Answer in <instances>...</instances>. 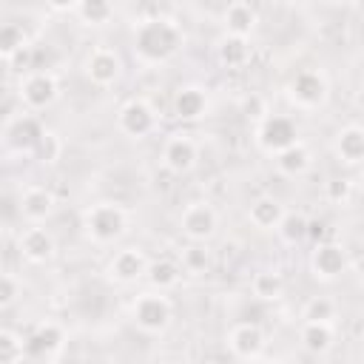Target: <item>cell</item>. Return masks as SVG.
<instances>
[{
  "mask_svg": "<svg viewBox=\"0 0 364 364\" xmlns=\"http://www.w3.org/2000/svg\"><path fill=\"white\" fill-rule=\"evenodd\" d=\"M60 97V82L51 71H26L17 82V100L20 105H26L28 111H43L48 105H54Z\"/></svg>",
  "mask_w": 364,
  "mask_h": 364,
  "instance_id": "277c9868",
  "label": "cell"
},
{
  "mask_svg": "<svg viewBox=\"0 0 364 364\" xmlns=\"http://www.w3.org/2000/svg\"><path fill=\"white\" fill-rule=\"evenodd\" d=\"M43 131H46V128L40 125L37 117H31V114H20V117L6 119L3 139H6V145L14 148V151H31V148L37 145V139H40Z\"/></svg>",
  "mask_w": 364,
  "mask_h": 364,
  "instance_id": "e0dca14e",
  "label": "cell"
},
{
  "mask_svg": "<svg viewBox=\"0 0 364 364\" xmlns=\"http://www.w3.org/2000/svg\"><path fill=\"white\" fill-rule=\"evenodd\" d=\"M350 259L338 242H318L310 253V273L318 282H336L347 273Z\"/></svg>",
  "mask_w": 364,
  "mask_h": 364,
  "instance_id": "52a82bcc",
  "label": "cell"
},
{
  "mask_svg": "<svg viewBox=\"0 0 364 364\" xmlns=\"http://www.w3.org/2000/svg\"><path fill=\"white\" fill-rule=\"evenodd\" d=\"M148 264L151 262H148L145 250H139V247H122V250H117L108 259L105 273L117 284H134V282H139L148 273Z\"/></svg>",
  "mask_w": 364,
  "mask_h": 364,
  "instance_id": "8fae6325",
  "label": "cell"
},
{
  "mask_svg": "<svg viewBox=\"0 0 364 364\" xmlns=\"http://www.w3.org/2000/svg\"><path fill=\"white\" fill-rule=\"evenodd\" d=\"M222 23H225V31H228V34L250 37V34H253V28H256V23H259V14H256V9H253L250 3L236 0V3H230V6L225 9Z\"/></svg>",
  "mask_w": 364,
  "mask_h": 364,
  "instance_id": "cb8c5ba5",
  "label": "cell"
},
{
  "mask_svg": "<svg viewBox=\"0 0 364 364\" xmlns=\"http://www.w3.org/2000/svg\"><path fill=\"white\" fill-rule=\"evenodd\" d=\"M173 318V304L165 296V290H145L131 301V321L142 330V333H165L168 324Z\"/></svg>",
  "mask_w": 364,
  "mask_h": 364,
  "instance_id": "3957f363",
  "label": "cell"
},
{
  "mask_svg": "<svg viewBox=\"0 0 364 364\" xmlns=\"http://www.w3.org/2000/svg\"><path fill=\"white\" fill-rule=\"evenodd\" d=\"M327 3H341V0H327Z\"/></svg>",
  "mask_w": 364,
  "mask_h": 364,
  "instance_id": "7bdbcfd3",
  "label": "cell"
},
{
  "mask_svg": "<svg viewBox=\"0 0 364 364\" xmlns=\"http://www.w3.org/2000/svg\"><path fill=\"white\" fill-rule=\"evenodd\" d=\"M336 313L338 307L330 296H310L301 307V318H310V321H333Z\"/></svg>",
  "mask_w": 364,
  "mask_h": 364,
  "instance_id": "1f68e13d",
  "label": "cell"
},
{
  "mask_svg": "<svg viewBox=\"0 0 364 364\" xmlns=\"http://www.w3.org/2000/svg\"><path fill=\"white\" fill-rule=\"evenodd\" d=\"M205 242H193L191 247H185L182 250V270L185 273H205L208 267H210V253H208V247H202Z\"/></svg>",
  "mask_w": 364,
  "mask_h": 364,
  "instance_id": "836d02e7",
  "label": "cell"
},
{
  "mask_svg": "<svg viewBox=\"0 0 364 364\" xmlns=\"http://www.w3.org/2000/svg\"><path fill=\"white\" fill-rule=\"evenodd\" d=\"M46 6L54 11H77L80 0H46Z\"/></svg>",
  "mask_w": 364,
  "mask_h": 364,
  "instance_id": "74e56055",
  "label": "cell"
},
{
  "mask_svg": "<svg viewBox=\"0 0 364 364\" xmlns=\"http://www.w3.org/2000/svg\"><path fill=\"white\" fill-rule=\"evenodd\" d=\"M31 154H34L37 162H43V165H54V162L63 156V136H60L57 131L46 128V131L40 134L37 145L31 148Z\"/></svg>",
  "mask_w": 364,
  "mask_h": 364,
  "instance_id": "83f0119b",
  "label": "cell"
},
{
  "mask_svg": "<svg viewBox=\"0 0 364 364\" xmlns=\"http://www.w3.org/2000/svg\"><path fill=\"white\" fill-rule=\"evenodd\" d=\"M250 293L259 301H279L284 296V279L279 270H259L250 279Z\"/></svg>",
  "mask_w": 364,
  "mask_h": 364,
  "instance_id": "d4e9b609",
  "label": "cell"
},
{
  "mask_svg": "<svg viewBox=\"0 0 364 364\" xmlns=\"http://www.w3.org/2000/svg\"><path fill=\"white\" fill-rule=\"evenodd\" d=\"M145 279H148L151 287H156V290H171V287H176L179 279H182V264H176L173 259H156V262L148 264Z\"/></svg>",
  "mask_w": 364,
  "mask_h": 364,
  "instance_id": "484cf974",
  "label": "cell"
},
{
  "mask_svg": "<svg viewBox=\"0 0 364 364\" xmlns=\"http://www.w3.org/2000/svg\"><path fill=\"white\" fill-rule=\"evenodd\" d=\"M355 188L364 193V168H361V173H358V179H355Z\"/></svg>",
  "mask_w": 364,
  "mask_h": 364,
  "instance_id": "60d3db41",
  "label": "cell"
},
{
  "mask_svg": "<svg viewBox=\"0 0 364 364\" xmlns=\"http://www.w3.org/2000/svg\"><path fill=\"white\" fill-rule=\"evenodd\" d=\"M284 216V205L276 196H256L247 205V222L256 230H276Z\"/></svg>",
  "mask_w": 364,
  "mask_h": 364,
  "instance_id": "44dd1931",
  "label": "cell"
},
{
  "mask_svg": "<svg viewBox=\"0 0 364 364\" xmlns=\"http://www.w3.org/2000/svg\"><path fill=\"white\" fill-rule=\"evenodd\" d=\"M199 159V145L191 134H171L162 145V165L171 173H188Z\"/></svg>",
  "mask_w": 364,
  "mask_h": 364,
  "instance_id": "9a60e30c",
  "label": "cell"
},
{
  "mask_svg": "<svg viewBox=\"0 0 364 364\" xmlns=\"http://www.w3.org/2000/svg\"><path fill=\"white\" fill-rule=\"evenodd\" d=\"M287 97L301 111L321 108L327 102V80H324V74L321 71H299L287 85Z\"/></svg>",
  "mask_w": 364,
  "mask_h": 364,
  "instance_id": "8992f818",
  "label": "cell"
},
{
  "mask_svg": "<svg viewBox=\"0 0 364 364\" xmlns=\"http://www.w3.org/2000/svg\"><path fill=\"white\" fill-rule=\"evenodd\" d=\"M264 330L256 321H239L228 330V350L239 361H253L264 353Z\"/></svg>",
  "mask_w": 364,
  "mask_h": 364,
  "instance_id": "30bf717a",
  "label": "cell"
},
{
  "mask_svg": "<svg viewBox=\"0 0 364 364\" xmlns=\"http://www.w3.org/2000/svg\"><path fill=\"white\" fill-rule=\"evenodd\" d=\"M17 250L26 262L31 264H46L57 256V239L48 228H40V225H31L26 228L20 236H17Z\"/></svg>",
  "mask_w": 364,
  "mask_h": 364,
  "instance_id": "4fadbf2b",
  "label": "cell"
},
{
  "mask_svg": "<svg viewBox=\"0 0 364 364\" xmlns=\"http://www.w3.org/2000/svg\"><path fill=\"white\" fill-rule=\"evenodd\" d=\"M324 236H327V225L321 219H310L307 222V239L313 245H318V242H324Z\"/></svg>",
  "mask_w": 364,
  "mask_h": 364,
  "instance_id": "8d00e7d4",
  "label": "cell"
},
{
  "mask_svg": "<svg viewBox=\"0 0 364 364\" xmlns=\"http://www.w3.org/2000/svg\"><path fill=\"white\" fill-rule=\"evenodd\" d=\"M179 228L191 242H208L216 236L219 213L208 202H191L179 216Z\"/></svg>",
  "mask_w": 364,
  "mask_h": 364,
  "instance_id": "9c48e42d",
  "label": "cell"
},
{
  "mask_svg": "<svg viewBox=\"0 0 364 364\" xmlns=\"http://www.w3.org/2000/svg\"><path fill=\"white\" fill-rule=\"evenodd\" d=\"M119 74H122V60H119V54H117L114 48L97 46V48L88 51V57H85V77H88L97 88L114 85V82L119 80Z\"/></svg>",
  "mask_w": 364,
  "mask_h": 364,
  "instance_id": "7c38bea8",
  "label": "cell"
},
{
  "mask_svg": "<svg viewBox=\"0 0 364 364\" xmlns=\"http://www.w3.org/2000/svg\"><path fill=\"white\" fill-rule=\"evenodd\" d=\"M361 344H364V327H361Z\"/></svg>",
  "mask_w": 364,
  "mask_h": 364,
  "instance_id": "b9f144b4",
  "label": "cell"
},
{
  "mask_svg": "<svg viewBox=\"0 0 364 364\" xmlns=\"http://www.w3.org/2000/svg\"><path fill=\"white\" fill-rule=\"evenodd\" d=\"M65 347V330L57 321H40L26 336V355L31 361H51Z\"/></svg>",
  "mask_w": 364,
  "mask_h": 364,
  "instance_id": "ba28073f",
  "label": "cell"
},
{
  "mask_svg": "<svg viewBox=\"0 0 364 364\" xmlns=\"http://www.w3.org/2000/svg\"><path fill=\"white\" fill-rule=\"evenodd\" d=\"M253 139H256V145H259L264 154L273 156V154L290 148L293 142H299V128H296V122H293L290 117H284V114H267L264 119L256 122Z\"/></svg>",
  "mask_w": 364,
  "mask_h": 364,
  "instance_id": "5b68a950",
  "label": "cell"
},
{
  "mask_svg": "<svg viewBox=\"0 0 364 364\" xmlns=\"http://www.w3.org/2000/svg\"><path fill=\"white\" fill-rule=\"evenodd\" d=\"M57 208V199L54 193L46 188V185H28L23 193H20V202H17V210L26 222L31 225H40L46 222Z\"/></svg>",
  "mask_w": 364,
  "mask_h": 364,
  "instance_id": "2e32d148",
  "label": "cell"
},
{
  "mask_svg": "<svg viewBox=\"0 0 364 364\" xmlns=\"http://www.w3.org/2000/svg\"><path fill=\"white\" fill-rule=\"evenodd\" d=\"M26 355V338L20 333H14L11 327L0 330V361L3 364H20Z\"/></svg>",
  "mask_w": 364,
  "mask_h": 364,
  "instance_id": "f546056e",
  "label": "cell"
},
{
  "mask_svg": "<svg viewBox=\"0 0 364 364\" xmlns=\"http://www.w3.org/2000/svg\"><path fill=\"white\" fill-rule=\"evenodd\" d=\"M239 111H242L247 119L259 122V119H264V117H267V102H264V97H259V94H253V91H250L247 97H242Z\"/></svg>",
  "mask_w": 364,
  "mask_h": 364,
  "instance_id": "d590c367",
  "label": "cell"
},
{
  "mask_svg": "<svg viewBox=\"0 0 364 364\" xmlns=\"http://www.w3.org/2000/svg\"><path fill=\"white\" fill-rule=\"evenodd\" d=\"M333 338H336L333 321H310V318H301L299 341H301V347L310 355H324L333 347Z\"/></svg>",
  "mask_w": 364,
  "mask_h": 364,
  "instance_id": "ffe728a7",
  "label": "cell"
},
{
  "mask_svg": "<svg viewBox=\"0 0 364 364\" xmlns=\"http://www.w3.org/2000/svg\"><path fill=\"white\" fill-rule=\"evenodd\" d=\"M171 111L182 122H193L208 114V94L199 85H182L171 97Z\"/></svg>",
  "mask_w": 364,
  "mask_h": 364,
  "instance_id": "ac0fdd59",
  "label": "cell"
},
{
  "mask_svg": "<svg viewBox=\"0 0 364 364\" xmlns=\"http://www.w3.org/2000/svg\"><path fill=\"white\" fill-rule=\"evenodd\" d=\"M26 46H28V37H26L23 26L6 23L3 31H0V57H3V63H9V60H11L17 51H23Z\"/></svg>",
  "mask_w": 364,
  "mask_h": 364,
  "instance_id": "4dcf8cb0",
  "label": "cell"
},
{
  "mask_svg": "<svg viewBox=\"0 0 364 364\" xmlns=\"http://www.w3.org/2000/svg\"><path fill=\"white\" fill-rule=\"evenodd\" d=\"M307 222H310V219H307L304 213H299V210H284V216H282L276 233H279V239H282L284 245H301V242L307 239Z\"/></svg>",
  "mask_w": 364,
  "mask_h": 364,
  "instance_id": "4316f807",
  "label": "cell"
},
{
  "mask_svg": "<svg viewBox=\"0 0 364 364\" xmlns=\"http://www.w3.org/2000/svg\"><path fill=\"white\" fill-rule=\"evenodd\" d=\"M273 165L282 176H304L313 165V154L304 142H293L290 148L273 154Z\"/></svg>",
  "mask_w": 364,
  "mask_h": 364,
  "instance_id": "7402d4cb",
  "label": "cell"
},
{
  "mask_svg": "<svg viewBox=\"0 0 364 364\" xmlns=\"http://www.w3.org/2000/svg\"><path fill=\"white\" fill-rule=\"evenodd\" d=\"M353 191H355V182L350 176H330L324 182V199L330 205H347Z\"/></svg>",
  "mask_w": 364,
  "mask_h": 364,
  "instance_id": "d6a6232c",
  "label": "cell"
},
{
  "mask_svg": "<svg viewBox=\"0 0 364 364\" xmlns=\"http://www.w3.org/2000/svg\"><path fill=\"white\" fill-rule=\"evenodd\" d=\"M23 296V282L14 276V273H3V279H0V307L3 310H9L17 299Z\"/></svg>",
  "mask_w": 364,
  "mask_h": 364,
  "instance_id": "e575fe53",
  "label": "cell"
},
{
  "mask_svg": "<svg viewBox=\"0 0 364 364\" xmlns=\"http://www.w3.org/2000/svg\"><path fill=\"white\" fill-rule=\"evenodd\" d=\"M355 105H358V111H364V82H361L358 91H355Z\"/></svg>",
  "mask_w": 364,
  "mask_h": 364,
  "instance_id": "ab89813d",
  "label": "cell"
},
{
  "mask_svg": "<svg viewBox=\"0 0 364 364\" xmlns=\"http://www.w3.org/2000/svg\"><path fill=\"white\" fill-rule=\"evenodd\" d=\"M353 273L358 276V282L364 284V253H358L355 259H353Z\"/></svg>",
  "mask_w": 364,
  "mask_h": 364,
  "instance_id": "f35d334b",
  "label": "cell"
},
{
  "mask_svg": "<svg viewBox=\"0 0 364 364\" xmlns=\"http://www.w3.org/2000/svg\"><path fill=\"white\" fill-rule=\"evenodd\" d=\"M185 46V31L171 17H148L134 28V54L145 65L168 63Z\"/></svg>",
  "mask_w": 364,
  "mask_h": 364,
  "instance_id": "6da1fadb",
  "label": "cell"
},
{
  "mask_svg": "<svg viewBox=\"0 0 364 364\" xmlns=\"http://www.w3.org/2000/svg\"><path fill=\"white\" fill-rule=\"evenodd\" d=\"M333 151L344 165H364V125H344L336 134Z\"/></svg>",
  "mask_w": 364,
  "mask_h": 364,
  "instance_id": "d6986e66",
  "label": "cell"
},
{
  "mask_svg": "<svg viewBox=\"0 0 364 364\" xmlns=\"http://www.w3.org/2000/svg\"><path fill=\"white\" fill-rule=\"evenodd\" d=\"M253 48H250V40L247 37H239V34H228L216 43V60L225 65V68H242L247 65Z\"/></svg>",
  "mask_w": 364,
  "mask_h": 364,
  "instance_id": "603a6c76",
  "label": "cell"
},
{
  "mask_svg": "<svg viewBox=\"0 0 364 364\" xmlns=\"http://www.w3.org/2000/svg\"><path fill=\"white\" fill-rule=\"evenodd\" d=\"M77 14L85 26H105L114 17V0H80Z\"/></svg>",
  "mask_w": 364,
  "mask_h": 364,
  "instance_id": "f1b7e54d",
  "label": "cell"
},
{
  "mask_svg": "<svg viewBox=\"0 0 364 364\" xmlns=\"http://www.w3.org/2000/svg\"><path fill=\"white\" fill-rule=\"evenodd\" d=\"M82 230L97 245H111L128 230V210L119 202H94L82 210Z\"/></svg>",
  "mask_w": 364,
  "mask_h": 364,
  "instance_id": "7a4b0ae2",
  "label": "cell"
},
{
  "mask_svg": "<svg viewBox=\"0 0 364 364\" xmlns=\"http://www.w3.org/2000/svg\"><path fill=\"white\" fill-rule=\"evenodd\" d=\"M117 128L131 139H142L156 128V114L145 100H128L117 114Z\"/></svg>",
  "mask_w": 364,
  "mask_h": 364,
  "instance_id": "5bb4252c",
  "label": "cell"
}]
</instances>
